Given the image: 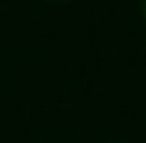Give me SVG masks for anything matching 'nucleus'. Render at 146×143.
Returning <instances> with one entry per match:
<instances>
[]
</instances>
